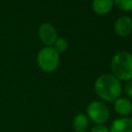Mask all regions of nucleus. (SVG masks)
Wrapping results in <instances>:
<instances>
[{
  "label": "nucleus",
  "mask_w": 132,
  "mask_h": 132,
  "mask_svg": "<svg viewBox=\"0 0 132 132\" xmlns=\"http://www.w3.org/2000/svg\"><path fill=\"white\" fill-rule=\"evenodd\" d=\"M95 94L103 101L113 103L121 97L123 86L122 82L111 73H104L99 75L94 82Z\"/></svg>",
  "instance_id": "obj_1"
},
{
  "label": "nucleus",
  "mask_w": 132,
  "mask_h": 132,
  "mask_svg": "<svg viewBox=\"0 0 132 132\" xmlns=\"http://www.w3.org/2000/svg\"><path fill=\"white\" fill-rule=\"evenodd\" d=\"M110 70L120 81L132 79V54L125 51L117 53L110 61Z\"/></svg>",
  "instance_id": "obj_2"
},
{
  "label": "nucleus",
  "mask_w": 132,
  "mask_h": 132,
  "mask_svg": "<svg viewBox=\"0 0 132 132\" xmlns=\"http://www.w3.org/2000/svg\"><path fill=\"white\" fill-rule=\"evenodd\" d=\"M36 62L40 70L45 73H52L60 64V54L53 46H43L37 54Z\"/></svg>",
  "instance_id": "obj_3"
},
{
  "label": "nucleus",
  "mask_w": 132,
  "mask_h": 132,
  "mask_svg": "<svg viewBox=\"0 0 132 132\" xmlns=\"http://www.w3.org/2000/svg\"><path fill=\"white\" fill-rule=\"evenodd\" d=\"M87 117L95 125H104L108 122L110 112L105 103L99 100L92 101L87 106Z\"/></svg>",
  "instance_id": "obj_4"
},
{
  "label": "nucleus",
  "mask_w": 132,
  "mask_h": 132,
  "mask_svg": "<svg viewBox=\"0 0 132 132\" xmlns=\"http://www.w3.org/2000/svg\"><path fill=\"white\" fill-rule=\"evenodd\" d=\"M37 34H38V38L40 39V41L43 43L44 46H53L58 38L56 28L54 27L53 24L47 22L41 23L39 25Z\"/></svg>",
  "instance_id": "obj_5"
},
{
  "label": "nucleus",
  "mask_w": 132,
  "mask_h": 132,
  "mask_svg": "<svg viewBox=\"0 0 132 132\" xmlns=\"http://www.w3.org/2000/svg\"><path fill=\"white\" fill-rule=\"evenodd\" d=\"M113 31L120 37H127L132 33V19L129 15L119 16L113 24Z\"/></svg>",
  "instance_id": "obj_6"
},
{
  "label": "nucleus",
  "mask_w": 132,
  "mask_h": 132,
  "mask_svg": "<svg viewBox=\"0 0 132 132\" xmlns=\"http://www.w3.org/2000/svg\"><path fill=\"white\" fill-rule=\"evenodd\" d=\"M114 111L121 117H129L132 112V101L128 97H119L113 102Z\"/></svg>",
  "instance_id": "obj_7"
},
{
  "label": "nucleus",
  "mask_w": 132,
  "mask_h": 132,
  "mask_svg": "<svg viewBox=\"0 0 132 132\" xmlns=\"http://www.w3.org/2000/svg\"><path fill=\"white\" fill-rule=\"evenodd\" d=\"M108 130L109 132H132V118L121 117L116 119Z\"/></svg>",
  "instance_id": "obj_8"
},
{
  "label": "nucleus",
  "mask_w": 132,
  "mask_h": 132,
  "mask_svg": "<svg viewBox=\"0 0 132 132\" xmlns=\"http://www.w3.org/2000/svg\"><path fill=\"white\" fill-rule=\"evenodd\" d=\"M114 3L113 0H93L92 1V9L98 15H104L108 13Z\"/></svg>",
  "instance_id": "obj_9"
},
{
  "label": "nucleus",
  "mask_w": 132,
  "mask_h": 132,
  "mask_svg": "<svg viewBox=\"0 0 132 132\" xmlns=\"http://www.w3.org/2000/svg\"><path fill=\"white\" fill-rule=\"evenodd\" d=\"M90 120L86 113L78 112L72 119V128L74 132H86L89 128Z\"/></svg>",
  "instance_id": "obj_10"
},
{
  "label": "nucleus",
  "mask_w": 132,
  "mask_h": 132,
  "mask_svg": "<svg viewBox=\"0 0 132 132\" xmlns=\"http://www.w3.org/2000/svg\"><path fill=\"white\" fill-rule=\"evenodd\" d=\"M53 47H54L59 54L64 53V52L68 48V41H67V39L64 38V37H58L57 40H56V42L54 43Z\"/></svg>",
  "instance_id": "obj_11"
},
{
  "label": "nucleus",
  "mask_w": 132,
  "mask_h": 132,
  "mask_svg": "<svg viewBox=\"0 0 132 132\" xmlns=\"http://www.w3.org/2000/svg\"><path fill=\"white\" fill-rule=\"evenodd\" d=\"M113 3L122 11H132V0H113Z\"/></svg>",
  "instance_id": "obj_12"
},
{
  "label": "nucleus",
  "mask_w": 132,
  "mask_h": 132,
  "mask_svg": "<svg viewBox=\"0 0 132 132\" xmlns=\"http://www.w3.org/2000/svg\"><path fill=\"white\" fill-rule=\"evenodd\" d=\"M124 92L128 96V98H132V79L126 81L125 87H124Z\"/></svg>",
  "instance_id": "obj_13"
},
{
  "label": "nucleus",
  "mask_w": 132,
  "mask_h": 132,
  "mask_svg": "<svg viewBox=\"0 0 132 132\" xmlns=\"http://www.w3.org/2000/svg\"><path fill=\"white\" fill-rule=\"evenodd\" d=\"M90 132H109V130L105 125H94Z\"/></svg>",
  "instance_id": "obj_14"
}]
</instances>
